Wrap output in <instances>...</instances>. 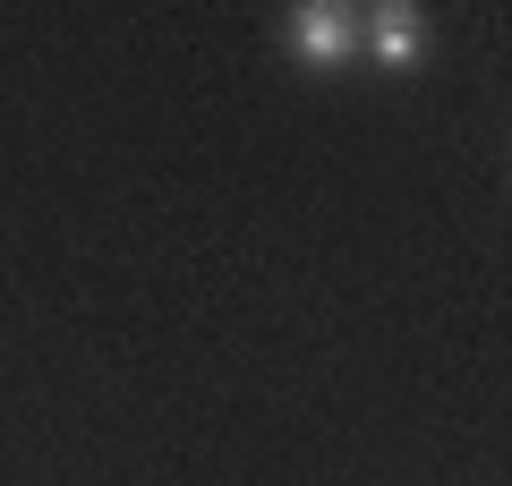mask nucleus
<instances>
[{
  "mask_svg": "<svg viewBox=\"0 0 512 486\" xmlns=\"http://www.w3.org/2000/svg\"><path fill=\"white\" fill-rule=\"evenodd\" d=\"M282 52L308 77L359 69V9L350 0H299V9H282Z\"/></svg>",
  "mask_w": 512,
  "mask_h": 486,
  "instance_id": "f257e3e1",
  "label": "nucleus"
},
{
  "mask_svg": "<svg viewBox=\"0 0 512 486\" xmlns=\"http://www.w3.org/2000/svg\"><path fill=\"white\" fill-rule=\"evenodd\" d=\"M427 52H436V26H427L419 0H367V9H359V69L419 77Z\"/></svg>",
  "mask_w": 512,
  "mask_h": 486,
  "instance_id": "f03ea898",
  "label": "nucleus"
}]
</instances>
